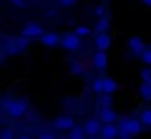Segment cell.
I'll return each instance as SVG.
<instances>
[{
  "label": "cell",
  "instance_id": "cell-19",
  "mask_svg": "<svg viewBox=\"0 0 151 139\" xmlns=\"http://www.w3.org/2000/svg\"><path fill=\"white\" fill-rule=\"evenodd\" d=\"M142 123L145 126H150L151 124V111L150 110H147V111L142 112Z\"/></svg>",
  "mask_w": 151,
  "mask_h": 139
},
{
  "label": "cell",
  "instance_id": "cell-20",
  "mask_svg": "<svg viewBox=\"0 0 151 139\" xmlns=\"http://www.w3.org/2000/svg\"><path fill=\"white\" fill-rule=\"evenodd\" d=\"M0 139H14V133L11 129H3L0 132Z\"/></svg>",
  "mask_w": 151,
  "mask_h": 139
},
{
  "label": "cell",
  "instance_id": "cell-24",
  "mask_svg": "<svg viewBox=\"0 0 151 139\" xmlns=\"http://www.w3.org/2000/svg\"><path fill=\"white\" fill-rule=\"evenodd\" d=\"M12 3H14V5H17V6H19V8H24V6H25L22 0H12Z\"/></svg>",
  "mask_w": 151,
  "mask_h": 139
},
{
  "label": "cell",
  "instance_id": "cell-18",
  "mask_svg": "<svg viewBox=\"0 0 151 139\" xmlns=\"http://www.w3.org/2000/svg\"><path fill=\"white\" fill-rule=\"evenodd\" d=\"M88 34H91V28H88V27H77L76 28V36H88Z\"/></svg>",
  "mask_w": 151,
  "mask_h": 139
},
{
  "label": "cell",
  "instance_id": "cell-8",
  "mask_svg": "<svg viewBox=\"0 0 151 139\" xmlns=\"http://www.w3.org/2000/svg\"><path fill=\"white\" fill-rule=\"evenodd\" d=\"M96 46L101 50H107L110 47V37L105 33H99L98 37H96Z\"/></svg>",
  "mask_w": 151,
  "mask_h": 139
},
{
  "label": "cell",
  "instance_id": "cell-26",
  "mask_svg": "<svg viewBox=\"0 0 151 139\" xmlns=\"http://www.w3.org/2000/svg\"><path fill=\"white\" fill-rule=\"evenodd\" d=\"M76 2V0H62V3L65 5V6H68V5H73Z\"/></svg>",
  "mask_w": 151,
  "mask_h": 139
},
{
  "label": "cell",
  "instance_id": "cell-27",
  "mask_svg": "<svg viewBox=\"0 0 151 139\" xmlns=\"http://www.w3.org/2000/svg\"><path fill=\"white\" fill-rule=\"evenodd\" d=\"M96 14H98V15H102V14H104V9H102V8H98V9H96Z\"/></svg>",
  "mask_w": 151,
  "mask_h": 139
},
{
  "label": "cell",
  "instance_id": "cell-15",
  "mask_svg": "<svg viewBox=\"0 0 151 139\" xmlns=\"http://www.w3.org/2000/svg\"><path fill=\"white\" fill-rule=\"evenodd\" d=\"M107 28H108V19L102 16V18L99 19V22H98V25H96V30H98L99 33H104V31H105Z\"/></svg>",
  "mask_w": 151,
  "mask_h": 139
},
{
  "label": "cell",
  "instance_id": "cell-1",
  "mask_svg": "<svg viewBox=\"0 0 151 139\" xmlns=\"http://www.w3.org/2000/svg\"><path fill=\"white\" fill-rule=\"evenodd\" d=\"M5 107H6L8 112H9L12 117H21V115H24V112H25V110H27V107H25L24 102H21V101H14V99H12V101H6Z\"/></svg>",
  "mask_w": 151,
  "mask_h": 139
},
{
  "label": "cell",
  "instance_id": "cell-2",
  "mask_svg": "<svg viewBox=\"0 0 151 139\" xmlns=\"http://www.w3.org/2000/svg\"><path fill=\"white\" fill-rule=\"evenodd\" d=\"M122 129L127 135H136V133L141 132L142 126H141V121H138V120H127L122 124Z\"/></svg>",
  "mask_w": 151,
  "mask_h": 139
},
{
  "label": "cell",
  "instance_id": "cell-17",
  "mask_svg": "<svg viewBox=\"0 0 151 139\" xmlns=\"http://www.w3.org/2000/svg\"><path fill=\"white\" fill-rule=\"evenodd\" d=\"M141 77L144 79L145 83H151V70L150 68H145L141 71Z\"/></svg>",
  "mask_w": 151,
  "mask_h": 139
},
{
  "label": "cell",
  "instance_id": "cell-5",
  "mask_svg": "<svg viewBox=\"0 0 151 139\" xmlns=\"http://www.w3.org/2000/svg\"><path fill=\"white\" fill-rule=\"evenodd\" d=\"M42 34H43V28L40 25H36V24H30L22 30L24 37H37V36H42Z\"/></svg>",
  "mask_w": 151,
  "mask_h": 139
},
{
  "label": "cell",
  "instance_id": "cell-14",
  "mask_svg": "<svg viewBox=\"0 0 151 139\" xmlns=\"http://www.w3.org/2000/svg\"><path fill=\"white\" fill-rule=\"evenodd\" d=\"M139 93L142 95L144 99L150 101V99H151V83H144V85L139 87Z\"/></svg>",
  "mask_w": 151,
  "mask_h": 139
},
{
  "label": "cell",
  "instance_id": "cell-9",
  "mask_svg": "<svg viewBox=\"0 0 151 139\" xmlns=\"http://www.w3.org/2000/svg\"><path fill=\"white\" fill-rule=\"evenodd\" d=\"M58 42H59V37L55 33H47V34H43L42 36V43L45 46H55Z\"/></svg>",
  "mask_w": 151,
  "mask_h": 139
},
{
  "label": "cell",
  "instance_id": "cell-23",
  "mask_svg": "<svg viewBox=\"0 0 151 139\" xmlns=\"http://www.w3.org/2000/svg\"><path fill=\"white\" fill-rule=\"evenodd\" d=\"M39 139H55V136L50 135V133H42V135L39 136Z\"/></svg>",
  "mask_w": 151,
  "mask_h": 139
},
{
  "label": "cell",
  "instance_id": "cell-29",
  "mask_svg": "<svg viewBox=\"0 0 151 139\" xmlns=\"http://www.w3.org/2000/svg\"><path fill=\"white\" fill-rule=\"evenodd\" d=\"M71 139H83V138H82V136H73Z\"/></svg>",
  "mask_w": 151,
  "mask_h": 139
},
{
  "label": "cell",
  "instance_id": "cell-10",
  "mask_svg": "<svg viewBox=\"0 0 151 139\" xmlns=\"http://www.w3.org/2000/svg\"><path fill=\"white\" fill-rule=\"evenodd\" d=\"M117 83L113 79H102V92L105 93H113L117 90Z\"/></svg>",
  "mask_w": 151,
  "mask_h": 139
},
{
  "label": "cell",
  "instance_id": "cell-22",
  "mask_svg": "<svg viewBox=\"0 0 151 139\" xmlns=\"http://www.w3.org/2000/svg\"><path fill=\"white\" fill-rule=\"evenodd\" d=\"M93 90L96 93H101L102 92V79H98V80L93 82Z\"/></svg>",
  "mask_w": 151,
  "mask_h": 139
},
{
  "label": "cell",
  "instance_id": "cell-16",
  "mask_svg": "<svg viewBox=\"0 0 151 139\" xmlns=\"http://www.w3.org/2000/svg\"><path fill=\"white\" fill-rule=\"evenodd\" d=\"M141 56H142L144 64H147V65L151 64V50H150V49H144V50L141 52Z\"/></svg>",
  "mask_w": 151,
  "mask_h": 139
},
{
  "label": "cell",
  "instance_id": "cell-7",
  "mask_svg": "<svg viewBox=\"0 0 151 139\" xmlns=\"http://www.w3.org/2000/svg\"><path fill=\"white\" fill-rule=\"evenodd\" d=\"M101 133H102L104 139H116L119 136V129L116 126H113V124H107V126H104Z\"/></svg>",
  "mask_w": 151,
  "mask_h": 139
},
{
  "label": "cell",
  "instance_id": "cell-13",
  "mask_svg": "<svg viewBox=\"0 0 151 139\" xmlns=\"http://www.w3.org/2000/svg\"><path fill=\"white\" fill-rule=\"evenodd\" d=\"M85 130H86L91 136H95V135L101 130V126H99V123H98L96 120H89V121L86 123V126H85Z\"/></svg>",
  "mask_w": 151,
  "mask_h": 139
},
{
  "label": "cell",
  "instance_id": "cell-25",
  "mask_svg": "<svg viewBox=\"0 0 151 139\" xmlns=\"http://www.w3.org/2000/svg\"><path fill=\"white\" fill-rule=\"evenodd\" d=\"M102 102H104V105L107 107V105H110V104H111V98H110V96H107L105 99H102Z\"/></svg>",
  "mask_w": 151,
  "mask_h": 139
},
{
  "label": "cell",
  "instance_id": "cell-12",
  "mask_svg": "<svg viewBox=\"0 0 151 139\" xmlns=\"http://www.w3.org/2000/svg\"><path fill=\"white\" fill-rule=\"evenodd\" d=\"M107 55H105V52L104 50H101V52H98L96 55H95V58H93V62H95V67L96 68H105L107 67Z\"/></svg>",
  "mask_w": 151,
  "mask_h": 139
},
{
  "label": "cell",
  "instance_id": "cell-30",
  "mask_svg": "<svg viewBox=\"0 0 151 139\" xmlns=\"http://www.w3.org/2000/svg\"><path fill=\"white\" fill-rule=\"evenodd\" d=\"M19 139H30V138H28V136H21Z\"/></svg>",
  "mask_w": 151,
  "mask_h": 139
},
{
  "label": "cell",
  "instance_id": "cell-21",
  "mask_svg": "<svg viewBox=\"0 0 151 139\" xmlns=\"http://www.w3.org/2000/svg\"><path fill=\"white\" fill-rule=\"evenodd\" d=\"M71 71H73L74 74H80V73H83V65L79 64V62H73V65H71Z\"/></svg>",
  "mask_w": 151,
  "mask_h": 139
},
{
  "label": "cell",
  "instance_id": "cell-4",
  "mask_svg": "<svg viewBox=\"0 0 151 139\" xmlns=\"http://www.w3.org/2000/svg\"><path fill=\"white\" fill-rule=\"evenodd\" d=\"M55 127L59 129V130H70V129L74 127V120L71 117H67V115L58 117L55 120Z\"/></svg>",
  "mask_w": 151,
  "mask_h": 139
},
{
  "label": "cell",
  "instance_id": "cell-31",
  "mask_svg": "<svg viewBox=\"0 0 151 139\" xmlns=\"http://www.w3.org/2000/svg\"><path fill=\"white\" fill-rule=\"evenodd\" d=\"M92 139H93V138H92Z\"/></svg>",
  "mask_w": 151,
  "mask_h": 139
},
{
  "label": "cell",
  "instance_id": "cell-6",
  "mask_svg": "<svg viewBox=\"0 0 151 139\" xmlns=\"http://www.w3.org/2000/svg\"><path fill=\"white\" fill-rule=\"evenodd\" d=\"M129 47L132 49V52H133L135 55H141V52L144 50L145 44H144V42H142L141 37H132V39L129 40Z\"/></svg>",
  "mask_w": 151,
  "mask_h": 139
},
{
  "label": "cell",
  "instance_id": "cell-28",
  "mask_svg": "<svg viewBox=\"0 0 151 139\" xmlns=\"http://www.w3.org/2000/svg\"><path fill=\"white\" fill-rule=\"evenodd\" d=\"M142 2H144L147 6H151V0H142Z\"/></svg>",
  "mask_w": 151,
  "mask_h": 139
},
{
  "label": "cell",
  "instance_id": "cell-11",
  "mask_svg": "<svg viewBox=\"0 0 151 139\" xmlns=\"http://www.w3.org/2000/svg\"><path fill=\"white\" fill-rule=\"evenodd\" d=\"M117 118V115H116V112L113 111V110H110V108H104L102 110V112H101V120L104 121V123H107V124H113V121Z\"/></svg>",
  "mask_w": 151,
  "mask_h": 139
},
{
  "label": "cell",
  "instance_id": "cell-3",
  "mask_svg": "<svg viewBox=\"0 0 151 139\" xmlns=\"http://www.w3.org/2000/svg\"><path fill=\"white\" fill-rule=\"evenodd\" d=\"M62 46L68 50H74V49H77L80 46V39L79 36H76V34H68L62 39Z\"/></svg>",
  "mask_w": 151,
  "mask_h": 139
}]
</instances>
